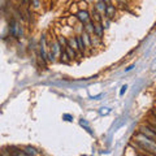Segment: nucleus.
<instances>
[{
    "instance_id": "1",
    "label": "nucleus",
    "mask_w": 156,
    "mask_h": 156,
    "mask_svg": "<svg viewBox=\"0 0 156 156\" xmlns=\"http://www.w3.org/2000/svg\"><path fill=\"white\" fill-rule=\"evenodd\" d=\"M136 143L139 144V147L142 148V151L151 155H156V142H154L152 139L147 138L146 135H143L142 133H138L136 135Z\"/></svg>"
},
{
    "instance_id": "2",
    "label": "nucleus",
    "mask_w": 156,
    "mask_h": 156,
    "mask_svg": "<svg viewBox=\"0 0 156 156\" xmlns=\"http://www.w3.org/2000/svg\"><path fill=\"white\" fill-rule=\"evenodd\" d=\"M9 33H11V35L14 38H21L23 35V29L21 26V23H20L16 18L11 20V23H9Z\"/></svg>"
},
{
    "instance_id": "3",
    "label": "nucleus",
    "mask_w": 156,
    "mask_h": 156,
    "mask_svg": "<svg viewBox=\"0 0 156 156\" xmlns=\"http://www.w3.org/2000/svg\"><path fill=\"white\" fill-rule=\"evenodd\" d=\"M39 56H41V60L46 64V61H47V52H46V35H42V38H41V46H39Z\"/></svg>"
},
{
    "instance_id": "4",
    "label": "nucleus",
    "mask_w": 156,
    "mask_h": 156,
    "mask_svg": "<svg viewBox=\"0 0 156 156\" xmlns=\"http://www.w3.org/2000/svg\"><path fill=\"white\" fill-rule=\"evenodd\" d=\"M139 133H142L143 135H146V136H147V138L152 139L154 142H156V134H155L154 131H152V130H151V129L148 128V126H147V124L140 126V128H139Z\"/></svg>"
},
{
    "instance_id": "5",
    "label": "nucleus",
    "mask_w": 156,
    "mask_h": 156,
    "mask_svg": "<svg viewBox=\"0 0 156 156\" xmlns=\"http://www.w3.org/2000/svg\"><path fill=\"white\" fill-rule=\"evenodd\" d=\"M90 13L86 11V9H81L80 12L77 13V18L80 20V21L82 22V23H86V22H89L90 21Z\"/></svg>"
},
{
    "instance_id": "6",
    "label": "nucleus",
    "mask_w": 156,
    "mask_h": 156,
    "mask_svg": "<svg viewBox=\"0 0 156 156\" xmlns=\"http://www.w3.org/2000/svg\"><path fill=\"white\" fill-rule=\"evenodd\" d=\"M103 34H104V26L101 22H95L94 25V35L98 37L99 39L103 38Z\"/></svg>"
},
{
    "instance_id": "7",
    "label": "nucleus",
    "mask_w": 156,
    "mask_h": 156,
    "mask_svg": "<svg viewBox=\"0 0 156 156\" xmlns=\"http://www.w3.org/2000/svg\"><path fill=\"white\" fill-rule=\"evenodd\" d=\"M115 14H116V7H115V5H112V4L107 5L105 12H104V17H105V18H108V20H112V18L115 17Z\"/></svg>"
},
{
    "instance_id": "8",
    "label": "nucleus",
    "mask_w": 156,
    "mask_h": 156,
    "mask_svg": "<svg viewBox=\"0 0 156 156\" xmlns=\"http://www.w3.org/2000/svg\"><path fill=\"white\" fill-rule=\"evenodd\" d=\"M76 38H77V44H78V52L83 53V51L86 50V44L83 42V38H82V34L81 35H77Z\"/></svg>"
},
{
    "instance_id": "9",
    "label": "nucleus",
    "mask_w": 156,
    "mask_h": 156,
    "mask_svg": "<svg viewBox=\"0 0 156 156\" xmlns=\"http://www.w3.org/2000/svg\"><path fill=\"white\" fill-rule=\"evenodd\" d=\"M92 21H94V22H103V16H101V13L100 12H98L96 11V9L94 8V9H92Z\"/></svg>"
},
{
    "instance_id": "10",
    "label": "nucleus",
    "mask_w": 156,
    "mask_h": 156,
    "mask_svg": "<svg viewBox=\"0 0 156 156\" xmlns=\"http://www.w3.org/2000/svg\"><path fill=\"white\" fill-rule=\"evenodd\" d=\"M98 12H100V13H104L105 12V8H107V4L104 3V0H99L96 4H95V7H94Z\"/></svg>"
},
{
    "instance_id": "11",
    "label": "nucleus",
    "mask_w": 156,
    "mask_h": 156,
    "mask_svg": "<svg viewBox=\"0 0 156 156\" xmlns=\"http://www.w3.org/2000/svg\"><path fill=\"white\" fill-rule=\"evenodd\" d=\"M23 152L26 154V156H37L38 155V151L34 147H31V146H27V147H25Z\"/></svg>"
},
{
    "instance_id": "12",
    "label": "nucleus",
    "mask_w": 156,
    "mask_h": 156,
    "mask_svg": "<svg viewBox=\"0 0 156 156\" xmlns=\"http://www.w3.org/2000/svg\"><path fill=\"white\" fill-rule=\"evenodd\" d=\"M94 25H95V22L94 21H89V22H86L85 23V31L86 33H89V34H94Z\"/></svg>"
},
{
    "instance_id": "13",
    "label": "nucleus",
    "mask_w": 156,
    "mask_h": 156,
    "mask_svg": "<svg viewBox=\"0 0 156 156\" xmlns=\"http://www.w3.org/2000/svg\"><path fill=\"white\" fill-rule=\"evenodd\" d=\"M82 38H83V42H85V44H86V48H90V46H92L91 44V37H90V34L83 31V34H82Z\"/></svg>"
},
{
    "instance_id": "14",
    "label": "nucleus",
    "mask_w": 156,
    "mask_h": 156,
    "mask_svg": "<svg viewBox=\"0 0 156 156\" xmlns=\"http://www.w3.org/2000/svg\"><path fill=\"white\" fill-rule=\"evenodd\" d=\"M65 52L68 53V56L70 57V60L72 58H74V57H77V50H74V48H72L69 46L65 47Z\"/></svg>"
},
{
    "instance_id": "15",
    "label": "nucleus",
    "mask_w": 156,
    "mask_h": 156,
    "mask_svg": "<svg viewBox=\"0 0 156 156\" xmlns=\"http://www.w3.org/2000/svg\"><path fill=\"white\" fill-rule=\"evenodd\" d=\"M68 46L74 48V50L78 51V44H77V38L76 37H72V38H68Z\"/></svg>"
},
{
    "instance_id": "16",
    "label": "nucleus",
    "mask_w": 156,
    "mask_h": 156,
    "mask_svg": "<svg viewBox=\"0 0 156 156\" xmlns=\"http://www.w3.org/2000/svg\"><path fill=\"white\" fill-rule=\"evenodd\" d=\"M60 61H61V62H65V64L70 61V57L68 56V53L65 52V50H62L61 53H60Z\"/></svg>"
},
{
    "instance_id": "17",
    "label": "nucleus",
    "mask_w": 156,
    "mask_h": 156,
    "mask_svg": "<svg viewBox=\"0 0 156 156\" xmlns=\"http://www.w3.org/2000/svg\"><path fill=\"white\" fill-rule=\"evenodd\" d=\"M57 42L60 43V46H61L62 50H65V47L68 46V39H66V38H64V37H58Z\"/></svg>"
},
{
    "instance_id": "18",
    "label": "nucleus",
    "mask_w": 156,
    "mask_h": 156,
    "mask_svg": "<svg viewBox=\"0 0 156 156\" xmlns=\"http://www.w3.org/2000/svg\"><path fill=\"white\" fill-rule=\"evenodd\" d=\"M30 5H33L34 9L41 8V0H30Z\"/></svg>"
},
{
    "instance_id": "19",
    "label": "nucleus",
    "mask_w": 156,
    "mask_h": 156,
    "mask_svg": "<svg viewBox=\"0 0 156 156\" xmlns=\"http://www.w3.org/2000/svg\"><path fill=\"white\" fill-rule=\"evenodd\" d=\"M55 53H53L52 51H50V52H48L47 53V61H50V62H53V61H55Z\"/></svg>"
},
{
    "instance_id": "20",
    "label": "nucleus",
    "mask_w": 156,
    "mask_h": 156,
    "mask_svg": "<svg viewBox=\"0 0 156 156\" xmlns=\"http://www.w3.org/2000/svg\"><path fill=\"white\" fill-rule=\"evenodd\" d=\"M126 89H128V86H126V85H124L122 87H121V90H120V95H124V94H125V91H126Z\"/></svg>"
},
{
    "instance_id": "21",
    "label": "nucleus",
    "mask_w": 156,
    "mask_h": 156,
    "mask_svg": "<svg viewBox=\"0 0 156 156\" xmlns=\"http://www.w3.org/2000/svg\"><path fill=\"white\" fill-rule=\"evenodd\" d=\"M22 3L26 8H29V5H30V0H22Z\"/></svg>"
},
{
    "instance_id": "22",
    "label": "nucleus",
    "mask_w": 156,
    "mask_h": 156,
    "mask_svg": "<svg viewBox=\"0 0 156 156\" xmlns=\"http://www.w3.org/2000/svg\"><path fill=\"white\" fill-rule=\"evenodd\" d=\"M62 117H64V119H66V121H72V116H70V115H64Z\"/></svg>"
},
{
    "instance_id": "23",
    "label": "nucleus",
    "mask_w": 156,
    "mask_h": 156,
    "mask_svg": "<svg viewBox=\"0 0 156 156\" xmlns=\"http://www.w3.org/2000/svg\"><path fill=\"white\" fill-rule=\"evenodd\" d=\"M133 68H134V65H130V66H128V68H126V69H125V72H129V70H131V69H133Z\"/></svg>"
},
{
    "instance_id": "24",
    "label": "nucleus",
    "mask_w": 156,
    "mask_h": 156,
    "mask_svg": "<svg viewBox=\"0 0 156 156\" xmlns=\"http://www.w3.org/2000/svg\"><path fill=\"white\" fill-rule=\"evenodd\" d=\"M104 3L107 4V5H109V4H112V3H111V0H104Z\"/></svg>"
},
{
    "instance_id": "25",
    "label": "nucleus",
    "mask_w": 156,
    "mask_h": 156,
    "mask_svg": "<svg viewBox=\"0 0 156 156\" xmlns=\"http://www.w3.org/2000/svg\"><path fill=\"white\" fill-rule=\"evenodd\" d=\"M117 2H119V3H121V4H124V3L126 2V0H117Z\"/></svg>"
},
{
    "instance_id": "26",
    "label": "nucleus",
    "mask_w": 156,
    "mask_h": 156,
    "mask_svg": "<svg viewBox=\"0 0 156 156\" xmlns=\"http://www.w3.org/2000/svg\"><path fill=\"white\" fill-rule=\"evenodd\" d=\"M98 2H99V0H98Z\"/></svg>"
}]
</instances>
